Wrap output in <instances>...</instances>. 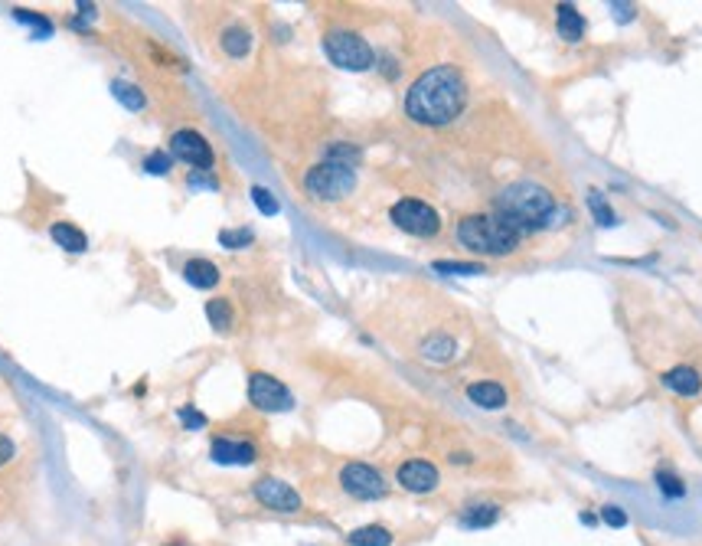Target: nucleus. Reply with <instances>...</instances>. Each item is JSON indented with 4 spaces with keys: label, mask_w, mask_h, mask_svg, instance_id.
<instances>
[{
    "label": "nucleus",
    "mask_w": 702,
    "mask_h": 546,
    "mask_svg": "<svg viewBox=\"0 0 702 546\" xmlns=\"http://www.w3.org/2000/svg\"><path fill=\"white\" fill-rule=\"evenodd\" d=\"M464 102V79L451 66H438V69H428L422 79H415V85L405 95V112L418 125H448L461 115Z\"/></svg>",
    "instance_id": "1"
},
{
    "label": "nucleus",
    "mask_w": 702,
    "mask_h": 546,
    "mask_svg": "<svg viewBox=\"0 0 702 546\" xmlns=\"http://www.w3.org/2000/svg\"><path fill=\"white\" fill-rule=\"evenodd\" d=\"M556 213H558L556 197H552L546 187H539V183H513V187H506L503 193H500V200H496V216H500L506 226H513L519 236L552 226V222H556Z\"/></svg>",
    "instance_id": "2"
},
{
    "label": "nucleus",
    "mask_w": 702,
    "mask_h": 546,
    "mask_svg": "<svg viewBox=\"0 0 702 546\" xmlns=\"http://www.w3.org/2000/svg\"><path fill=\"white\" fill-rule=\"evenodd\" d=\"M457 239L464 242L471 253L510 255L523 236L513 226H506L500 216H467V220L457 222Z\"/></svg>",
    "instance_id": "3"
},
{
    "label": "nucleus",
    "mask_w": 702,
    "mask_h": 546,
    "mask_svg": "<svg viewBox=\"0 0 702 546\" xmlns=\"http://www.w3.org/2000/svg\"><path fill=\"white\" fill-rule=\"evenodd\" d=\"M324 53L331 56L333 66L340 69H350V73H366L372 66V46L363 36L350 30H331L324 36Z\"/></svg>",
    "instance_id": "4"
},
{
    "label": "nucleus",
    "mask_w": 702,
    "mask_h": 546,
    "mask_svg": "<svg viewBox=\"0 0 702 546\" xmlns=\"http://www.w3.org/2000/svg\"><path fill=\"white\" fill-rule=\"evenodd\" d=\"M304 187H308L314 197H321V200H340V197H347V193L356 187V174H353V168L350 164H343V160H324V164L308 170Z\"/></svg>",
    "instance_id": "5"
},
{
    "label": "nucleus",
    "mask_w": 702,
    "mask_h": 546,
    "mask_svg": "<svg viewBox=\"0 0 702 546\" xmlns=\"http://www.w3.org/2000/svg\"><path fill=\"white\" fill-rule=\"evenodd\" d=\"M340 488L350 497H356V501H379V497H386L389 494V484H386V478H382L372 464L366 462H350L343 464L340 472Z\"/></svg>",
    "instance_id": "6"
},
{
    "label": "nucleus",
    "mask_w": 702,
    "mask_h": 546,
    "mask_svg": "<svg viewBox=\"0 0 702 546\" xmlns=\"http://www.w3.org/2000/svg\"><path fill=\"white\" fill-rule=\"evenodd\" d=\"M393 222L399 230L412 232V236H434V232L441 230V220H438V213L422 200H399L393 207Z\"/></svg>",
    "instance_id": "7"
},
{
    "label": "nucleus",
    "mask_w": 702,
    "mask_h": 546,
    "mask_svg": "<svg viewBox=\"0 0 702 546\" xmlns=\"http://www.w3.org/2000/svg\"><path fill=\"white\" fill-rule=\"evenodd\" d=\"M252 494L261 507H269L275 514H298L300 507V494L291 488L288 481H278V478H259L252 484Z\"/></svg>",
    "instance_id": "8"
},
{
    "label": "nucleus",
    "mask_w": 702,
    "mask_h": 546,
    "mask_svg": "<svg viewBox=\"0 0 702 546\" xmlns=\"http://www.w3.org/2000/svg\"><path fill=\"white\" fill-rule=\"evenodd\" d=\"M248 400L265 412H288L294 406L288 389L281 386L275 377H269V373H252L248 377Z\"/></svg>",
    "instance_id": "9"
},
{
    "label": "nucleus",
    "mask_w": 702,
    "mask_h": 546,
    "mask_svg": "<svg viewBox=\"0 0 702 546\" xmlns=\"http://www.w3.org/2000/svg\"><path fill=\"white\" fill-rule=\"evenodd\" d=\"M395 481L409 494H432L441 484V474H438V468L432 462H425V458H409V462L399 464Z\"/></svg>",
    "instance_id": "10"
},
{
    "label": "nucleus",
    "mask_w": 702,
    "mask_h": 546,
    "mask_svg": "<svg viewBox=\"0 0 702 546\" xmlns=\"http://www.w3.org/2000/svg\"><path fill=\"white\" fill-rule=\"evenodd\" d=\"M170 151H174L176 160H186V164H193L199 170H209L213 168V147L203 135L197 131H176L170 137Z\"/></svg>",
    "instance_id": "11"
},
{
    "label": "nucleus",
    "mask_w": 702,
    "mask_h": 546,
    "mask_svg": "<svg viewBox=\"0 0 702 546\" xmlns=\"http://www.w3.org/2000/svg\"><path fill=\"white\" fill-rule=\"evenodd\" d=\"M209 455H213V462H219V464H252L259 458V452H255L252 441H232V439H216L213 441V448H209Z\"/></svg>",
    "instance_id": "12"
},
{
    "label": "nucleus",
    "mask_w": 702,
    "mask_h": 546,
    "mask_svg": "<svg viewBox=\"0 0 702 546\" xmlns=\"http://www.w3.org/2000/svg\"><path fill=\"white\" fill-rule=\"evenodd\" d=\"M467 396H471V402H477L480 410H503L506 406L503 386H500V383H490V379L471 383V386H467Z\"/></svg>",
    "instance_id": "13"
},
{
    "label": "nucleus",
    "mask_w": 702,
    "mask_h": 546,
    "mask_svg": "<svg viewBox=\"0 0 702 546\" xmlns=\"http://www.w3.org/2000/svg\"><path fill=\"white\" fill-rule=\"evenodd\" d=\"M663 383H667L673 393H680V396H696V393L702 389V377L692 367L667 370V373H663Z\"/></svg>",
    "instance_id": "14"
},
{
    "label": "nucleus",
    "mask_w": 702,
    "mask_h": 546,
    "mask_svg": "<svg viewBox=\"0 0 702 546\" xmlns=\"http://www.w3.org/2000/svg\"><path fill=\"white\" fill-rule=\"evenodd\" d=\"M556 27H558V36L568 43H575L585 36V20H581V13L572 7V4H558L556 11Z\"/></svg>",
    "instance_id": "15"
},
{
    "label": "nucleus",
    "mask_w": 702,
    "mask_h": 546,
    "mask_svg": "<svg viewBox=\"0 0 702 546\" xmlns=\"http://www.w3.org/2000/svg\"><path fill=\"white\" fill-rule=\"evenodd\" d=\"M50 236H52V242H56V246H62V249H66V253H85V249H89L85 232L75 230L73 222H56V226L50 230Z\"/></svg>",
    "instance_id": "16"
},
{
    "label": "nucleus",
    "mask_w": 702,
    "mask_h": 546,
    "mask_svg": "<svg viewBox=\"0 0 702 546\" xmlns=\"http://www.w3.org/2000/svg\"><path fill=\"white\" fill-rule=\"evenodd\" d=\"M347 543L350 546H393V534H389L382 524L356 526V530L347 534Z\"/></svg>",
    "instance_id": "17"
},
{
    "label": "nucleus",
    "mask_w": 702,
    "mask_h": 546,
    "mask_svg": "<svg viewBox=\"0 0 702 546\" xmlns=\"http://www.w3.org/2000/svg\"><path fill=\"white\" fill-rule=\"evenodd\" d=\"M183 278L193 288H213L219 282V269L213 262H207V259H193V262L183 265Z\"/></svg>",
    "instance_id": "18"
},
{
    "label": "nucleus",
    "mask_w": 702,
    "mask_h": 546,
    "mask_svg": "<svg viewBox=\"0 0 702 546\" xmlns=\"http://www.w3.org/2000/svg\"><path fill=\"white\" fill-rule=\"evenodd\" d=\"M496 517H500V507H496V504H474V507H467V511H464L461 524L474 526V530H477V526H494Z\"/></svg>",
    "instance_id": "19"
},
{
    "label": "nucleus",
    "mask_w": 702,
    "mask_h": 546,
    "mask_svg": "<svg viewBox=\"0 0 702 546\" xmlns=\"http://www.w3.org/2000/svg\"><path fill=\"white\" fill-rule=\"evenodd\" d=\"M207 317L216 331H226V327L232 324V308H229L226 298H213V301H207Z\"/></svg>",
    "instance_id": "20"
},
{
    "label": "nucleus",
    "mask_w": 702,
    "mask_h": 546,
    "mask_svg": "<svg viewBox=\"0 0 702 546\" xmlns=\"http://www.w3.org/2000/svg\"><path fill=\"white\" fill-rule=\"evenodd\" d=\"M112 92H114V98H118L124 108H131V112H141V108H144V92H141V89H135V85L114 82Z\"/></svg>",
    "instance_id": "21"
},
{
    "label": "nucleus",
    "mask_w": 702,
    "mask_h": 546,
    "mask_svg": "<svg viewBox=\"0 0 702 546\" xmlns=\"http://www.w3.org/2000/svg\"><path fill=\"white\" fill-rule=\"evenodd\" d=\"M248 46H252V40H248V33L242 27H232V30L222 33V50L229 56H246Z\"/></svg>",
    "instance_id": "22"
},
{
    "label": "nucleus",
    "mask_w": 702,
    "mask_h": 546,
    "mask_svg": "<svg viewBox=\"0 0 702 546\" xmlns=\"http://www.w3.org/2000/svg\"><path fill=\"white\" fill-rule=\"evenodd\" d=\"M657 488H660V494L663 497H670V501H676V497L686 494V484H682L673 472H657Z\"/></svg>",
    "instance_id": "23"
},
{
    "label": "nucleus",
    "mask_w": 702,
    "mask_h": 546,
    "mask_svg": "<svg viewBox=\"0 0 702 546\" xmlns=\"http://www.w3.org/2000/svg\"><path fill=\"white\" fill-rule=\"evenodd\" d=\"M589 207H591V213H595V220H598L601 226H614V213H611L608 203L601 200L598 190H591L589 193Z\"/></svg>",
    "instance_id": "24"
},
{
    "label": "nucleus",
    "mask_w": 702,
    "mask_h": 546,
    "mask_svg": "<svg viewBox=\"0 0 702 546\" xmlns=\"http://www.w3.org/2000/svg\"><path fill=\"white\" fill-rule=\"evenodd\" d=\"M252 200H255V207H259L265 216H275V213L281 210L278 200L271 197V190H265V187H252Z\"/></svg>",
    "instance_id": "25"
},
{
    "label": "nucleus",
    "mask_w": 702,
    "mask_h": 546,
    "mask_svg": "<svg viewBox=\"0 0 702 546\" xmlns=\"http://www.w3.org/2000/svg\"><path fill=\"white\" fill-rule=\"evenodd\" d=\"M434 272H448V275H480L484 265L477 262H434Z\"/></svg>",
    "instance_id": "26"
},
{
    "label": "nucleus",
    "mask_w": 702,
    "mask_h": 546,
    "mask_svg": "<svg viewBox=\"0 0 702 546\" xmlns=\"http://www.w3.org/2000/svg\"><path fill=\"white\" fill-rule=\"evenodd\" d=\"M219 242L226 246V249H242L252 242V230H222L219 232Z\"/></svg>",
    "instance_id": "27"
},
{
    "label": "nucleus",
    "mask_w": 702,
    "mask_h": 546,
    "mask_svg": "<svg viewBox=\"0 0 702 546\" xmlns=\"http://www.w3.org/2000/svg\"><path fill=\"white\" fill-rule=\"evenodd\" d=\"M144 170L147 174H157V177H164L167 170H170V154H164V151H154L151 158L144 160Z\"/></svg>",
    "instance_id": "28"
},
{
    "label": "nucleus",
    "mask_w": 702,
    "mask_h": 546,
    "mask_svg": "<svg viewBox=\"0 0 702 546\" xmlns=\"http://www.w3.org/2000/svg\"><path fill=\"white\" fill-rule=\"evenodd\" d=\"M601 520H604V524L608 526H628V514H624V511H620L618 504H604L601 507Z\"/></svg>",
    "instance_id": "29"
},
{
    "label": "nucleus",
    "mask_w": 702,
    "mask_h": 546,
    "mask_svg": "<svg viewBox=\"0 0 702 546\" xmlns=\"http://www.w3.org/2000/svg\"><path fill=\"white\" fill-rule=\"evenodd\" d=\"M13 17H17V20H23V23H33V27H36V30H40V33H50V30H52L50 20H43V17H36V13L17 11V13H13Z\"/></svg>",
    "instance_id": "30"
},
{
    "label": "nucleus",
    "mask_w": 702,
    "mask_h": 546,
    "mask_svg": "<svg viewBox=\"0 0 702 546\" xmlns=\"http://www.w3.org/2000/svg\"><path fill=\"white\" fill-rule=\"evenodd\" d=\"M180 419H183L190 429H203V425H207V419H203L199 412H193V410H180Z\"/></svg>",
    "instance_id": "31"
},
{
    "label": "nucleus",
    "mask_w": 702,
    "mask_h": 546,
    "mask_svg": "<svg viewBox=\"0 0 702 546\" xmlns=\"http://www.w3.org/2000/svg\"><path fill=\"white\" fill-rule=\"evenodd\" d=\"M190 183H193V187H209V190H216V180L209 177L207 170H203V174H199V170H193V174H190Z\"/></svg>",
    "instance_id": "32"
},
{
    "label": "nucleus",
    "mask_w": 702,
    "mask_h": 546,
    "mask_svg": "<svg viewBox=\"0 0 702 546\" xmlns=\"http://www.w3.org/2000/svg\"><path fill=\"white\" fill-rule=\"evenodd\" d=\"M17 455V448H13V441L7 439V435H0V464H7Z\"/></svg>",
    "instance_id": "33"
}]
</instances>
